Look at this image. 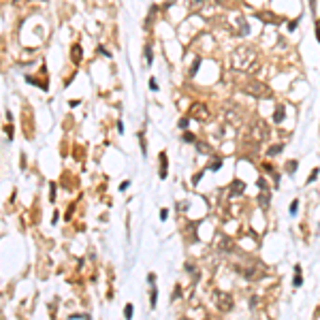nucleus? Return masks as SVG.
Returning <instances> with one entry per match:
<instances>
[{"mask_svg": "<svg viewBox=\"0 0 320 320\" xmlns=\"http://www.w3.org/2000/svg\"><path fill=\"white\" fill-rule=\"evenodd\" d=\"M297 169H299V162H297V160H290V162H286V173H288V175H295V173H297Z\"/></svg>", "mask_w": 320, "mask_h": 320, "instance_id": "obj_1", "label": "nucleus"}, {"mask_svg": "<svg viewBox=\"0 0 320 320\" xmlns=\"http://www.w3.org/2000/svg\"><path fill=\"white\" fill-rule=\"evenodd\" d=\"M160 162H162V166H160V177L164 179V177H166V154H164V151H160Z\"/></svg>", "mask_w": 320, "mask_h": 320, "instance_id": "obj_2", "label": "nucleus"}, {"mask_svg": "<svg viewBox=\"0 0 320 320\" xmlns=\"http://www.w3.org/2000/svg\"><path fill=\"white\" fill-rule=\"evenodd\" d=\"M243 190H246V184H243V181H239V179H237L235 184H233V197H235L237 192H243Z\"/></svg>", "mask_w": 320, "mask_h": 320, "instance_id": "obj_3", "label": "nucleus"}, {"mask_svg": "<svg viewBox=\"0 0 320 320\" xmlns=\"http://www.w3.org/2000/svg\"><path fill=\"white\" fill-rule=\"evenodd\" d=\"M282 120H284V107H278V109H275V115H273V122L280 124Z\"/></svg>", "mask_w": 320, "mask_h": 320, "instance_id": "obj_4", "label": "nucleus"}, {"mask_svg": "<svg viewBox=\"0 0 320 320\" xmlns=\"http://www.w3.org/2000/svg\"><path fill=\"white\" fill-rule=\"evenodd\" d=\"M156 301H158V290H156V286L151 288V295H149V305L156 307Z\"/></svg>", "mask_w": 320, "mask_h": 320, "instance_id": "obj_5", "label": "nucleus"}, {"mask_svg": "<svg viewBox=\"0 0 320 320\" xmlns=\"http://www.w3.org/2000/svg\"><path fill=\"white\" fill-rule=\"evenodd\" d=\"M79 58H81V47L75 45L73 47V60H75V64H79Z\"/></svg>", "mask_w": 320, "mask_h": 320, "instance_id": "obj_6", "label": "nucleus"}, {"mask_svg": "<svg viewBox=\"0 0 320 320\" xmlns=\"http://www.w3.org/2000/svg\"><path fill=\"white\" fill-rule=\"evenodd\" d=\"M258 203H260V207H267V205H269V194L263 192V194L258 197Z\"/></svg>", "mask_w": 320, "mask_h": 320, "instance_id": "obj_7", "label": "nucleus"}, {"mask_svg": "<svg viewBox=\"0 0 320 320\" xmlns=\"http://www.w3.org/2000/svg\"><path fill=\"white\" fill-rule=\"evenodd\" d=\"M282 149H284V145H273V147H269V151H267V154H269V156H278Z\"/></svg>", "mask_w": 320, "mask_h": 320, "instance_id": "obj_8", "label": "nucleus"}, {"mask_svg": "<svg viewBox=\"0 0 320 320\" xmlns=\"http://www.w3.org/2000/svg\"><path fill=\"white\" fill-rule=\"evenodd\" d=\"M318 175H320V169H314V171L310 173V177H307V184H312V181H316V179H318Z\"/></svg>", "mask_w": 320, "mask_h": 320, "instance_id": "obj_9", "label": "nucleus"}, {"mask_svg": "<svg viewBox=\"0 0 320 320\" xmlns=\"http://www.w3.org/2000/svg\"><path fill=\"white\" fill-rule=\"evenodd\" d=\"M297 211H299V199H295V201L290 203V216H295Z\"/></svg>", "mask_w": 320, "mask_h": 320, "instance_id": "obj_10", "label": "nucleus"}, {"mask_svg": "<svg viewBox=\"0 0 320 320\" xmlns=\"http://www.w3.org/2000/svg\"><path fill=\"white\" fill-rule=\"evenodd\" d=\"M145 60H147V64L154 62V58H151V47H149V45H145Z\"/></svg>", "mask_w": 320, "mask_h": 320, "instance_id": "obj_11", "label": "nucleus"}, {"mask_svg": "<svg viewBox=\"0 0 320 320\" xmlns=\"http://www.w3.org/2000/svg\"><path fill=\"white\" fill-rule=\"evenodd\" d=\"M220 166H222V158H216L214 162H211V166H209V169H211V171H218Z\"/></svg>", "mask_w": 320, "mask_h": 320, "instance_id": "obj_12", "label": "nucleus"}, {"mask_svg": "<svg viewBox=\"0 0 320 320\" xmlns=\"http://www.w3.org/2000/svg\"><path fill=\"white\" fill-rule=\"evenodd\" d=\"M301 284H303V278H301V273H297L295 280H292V286H295V288H299Z\"/></svg>", "mask_w": 320, "mask_h": 320, "instance_id": "obj_13", "label": "nucleus"}, {"mask_svg": "<svg viewBox=\"0 0 320 320\" xmlns=\"http://www.w3.org/2000/svg\"><path fill=\"white\" fill-rule=\"evenodd\" d=\"M184 141H186V143H194L197 139H194V134H192V132H184Z\"/></svg>", "mask_w": 320, "mask_h": 320, "instance_id": "obj_14", "label": "nucleus"}, {"mask_svg": "<svg viewBox=\"0 0 320 320\" xmlns=\"http://www.w3.org/2000/svg\"><path fill=\"white\" fill-rule=\"evenodd\" d=\"M124 316H126V318H132V305H130V303L124 307Z\"/></svg>", "mask_w": 320, "mask_h": 320, "instance_id": "obj_15", "label": "nucleus"}, {"mask_svg": "<svg viewBox=\"0 0 320 320\" xmlns=\"http://www.w3.org/2000/svg\"><path fill=\"white\" fill-rule=\"evenodd\" d=\"M188 124H190V117H181L177 126H179V128H188Z\"/></svg>", "mask_w": 320, "mask_h": 320, "instance_id": "obj_16", "label": "nucleus"}, {"mask_svg": "<svg viewBox=\"0 0 320 320\" xmlns=\"http://www.w3.org/2000/svg\"><path fill=\"white\" fill-rule=\"evenodd\" d=\"M49 199L56 201V184H51V186H49Z\"/></svg>", "mask_w": 320, "mask_h": 320, "instance_id": "obj_17", "label": "nucleus"}, {"mask_svg": "<svg viewBox=\"0 0 320 320\" xmlns=\"http://www.w3.org/2000/svg\"><path fill=\"white\" fill-rule=\"evenodd\" d=\"M147 282L154 286V284H156V273H147Z\"/></svg>", "mask_w": 320, "mask_h": 320, "instance_id": "obj_18", "label": "nucleus"}, {"mask_svg": "<svg viewBox=\"0 0 320 320\" xmlns=\"http://www.w3.org/2000/svg\"><path fill=\"white\" fill-rule=\"evenodd\" d=\"M169 218V209H160V220H166Z\"/></svg>", "mask_w": 320, "mask_h": 320, "instance_id": "obj_19", "label": "nucleus"}, {"mask_svg": "<svg viewBox=\"0 0 320 320\" xmlns=\"http://www.w3.org/2000/svg\"><path fill=\"white\" fill-rule=\"evenodd\" d=\"M149 88H151V90H154V92H156V90H158V83H156V79H154V77H151V79H149Z\"/></svg>", "mask_w": 320, "mask_h": 320, "instance_id": "obj_20", "label": "nucleus"}, {"mask_svg": "<svg viewBox=\"0 0 320 320\" xmlns=\"http://www.w3.org/2000/svg\"><path fill=\"white\" fill-rule=\"evenodd\" d=\"M201 177H203V173H197V175L192 177V184H194V186H197V184L201 181Z\"/></svg>", "mask_w": 320, "mask_h": 320, "instance_id": "obj_21", "label": "nucleus"}, {"mask_svg": "<svg viewBox=\"0 0 320 320\" xmlns=\"http://www.w3.org/2000/svg\"><path fill=\"white\" fill-rule=\"evenodd\" d=\"M70 318H75V320H79V318H90V316H88V314H73V316H70Z\"/></svg>", "mask_w": 320, "mask_h": 320, "instance_id": "obj_22", "label": "nucleus"}, {"mask_svg": "<svg viewBox=\"0 0 320 320\" xmlns=\"http://www.w3.org/2000/svg\"><path fill=\"white\" fill-rule=\"evenodd\" d=\"M297 24H299V19H295V21H290V24H288V30H295V28H297Z\"/></svg>", "mask_w": 320, "mask_h": 320, "instance_id": "obj_23", "label": "nucleus"}, {"mask_svg": "<svg viewBox=\"0 0 320 320\" xmlns=\"http://www.w3.org/2000/svg\"><path fill=\"white\" fill-rule=\"evenodd\" d=\"M98 53H102V56H111V53H109V51H107V49H105V47H98Z\"/></svg>", "mask_w": 320, "mask_h": 320, "instance_id": "obj_24", "label": "nucleus"}, {"mask_svg": "<svg viewBox=\"0 0 320 320\" xmlns=\"http://www.w3.org/2000/svg\"><path fill=\"white\" fill-rule=\"evenodd\" d=\"M265 171H267V173H273V166H271L269 162H265Z\"/></svg>", "mask_w": 320, "mask_h": 320, "instance_id": "obj_25", "label": "nucleus"}, {"mask_svg": "<svg viewBox=\"0 0 320 320\" xmlns=\"http://www.w3.org/2000/svg\"><path fill=\"white\" fill-rule=\"evenodd\" d=\"M258 188H267V184H265V179H263V177L258 179Z\"/></svg>", "mask_w": 320, "mask_h": 320, "instance_id": "obj_26", "label": "nucleus"}, {"mask_svg": "<svg viewBox=\"0 0 320 320\" xmlns=\"http://www.w3.org/2000/svg\"><path fill=\"white\" fill-rule=\"evenodd\" d=\"M128 186H130V181H124L122 186H120V190H128Z\"/></svg>", "mask_w": 320, "mask_h": 320, "instance_id": "obj_27", "label": "nucleus"}, {"mask_svg": "<svg viewBox=\"0 0 320 320\" xmlns=\"http://www.w3.org/2000/svg\"><path fill=\"white\" fill-rule=\"evenodd\" d=\"M117 132H120V134L124 132V124H122V122H117Z\"/></svg>", "mask_w": 320, "mask_h": 320, "instance_id": "obj_28", "label": "nucleus"}]
</instances>
